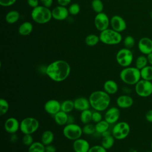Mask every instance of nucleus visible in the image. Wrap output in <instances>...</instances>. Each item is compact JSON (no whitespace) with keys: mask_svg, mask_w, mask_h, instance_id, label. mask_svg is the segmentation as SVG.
<instances>
[{"mask_svg":"<svg viewBox=\"0 0 152 152\" xmlns=\"http://www.w3.org/2000/svg\"><path fill=\"white\" fill-rule=\"evenodd\" d=\"M71 72L69 64L64 60H56L49 64L46 68V74L53 81L65 80Z\"/></svg>","mask_w":152,"mask_h":152,"instance_id":"nucleus-1","label":"nucleus"},{"mask_svg":"<svg viewBox=\"0 0 152 152\" xmlns=\"http://www.w3.org/2000/svg\"><path fill=\"white\" fill-rule=\"evenodd\" d=\"M88 100L90 106L94 110L99 112L106 110L110 103V95L102 90H97L92 92L89 96Z\"/></svg>","mask_w":152,"mask_h":152,"instance_id":"nucleus-2","label":"nucleus"},{"mask_svg":"<svg viewBox=\"0 0 152 152\" xmlns=\"http://www.w3.org/2000/svg\"><path fill=\"white\" fill-rule=\"evenodd\" d=\"M122 82L128 85H135L141 78L140 70L136 67L128 66L124 68L119 74Z\"/></svg>","mask_w":152,"mask_h":152,"instance_id":"nucleus-3","label":"nucleus"},{"mask_svg":"<svg viewBox=\"0 0 152 152\" xmlns=\"http://www.w3.org/2000/svg\"><path fill=\"white\" fill-rule=\"evenodd\" d=\"M32 20L38 24H45L52 18V11L43 5H39L34 8L31 12Z\"/></svg>","mask_w":152,"mask_h":152,"instance_id":"nucleus-4","label":"nucleus"},{"mask_svg":"<svg viewBox=\"0 0 152 152\" xmlns=\"http://www.w3.org/2000/svg\"><path fill=\"white\" fill-rule=\"evenodd\" d=\"M99 38L100 41L108 45H118L120 43L122 40V35L119 32L109 28L100 31Z\"/></svg>","mask_w":152,"mask_h":152,"instance_id":"nucleus-5","label":"nucleus"},{"mask_svg":"<svg viewBox=\"0 0 152 152\" xmlns=\"http://www.w3.org/2000/svg\"><path fill=\"white\" fill-rule=\"evenodd\" d=\"M39 127L38 120L33 117L25 118L20 124V130L24 134H32L38 129Z\"/></svg>","mask_w":152,"mask_h":152,"instance_id":"nucleus-6","label":"nucleus"},{"mask_svg":"<svg viewBox=\"0 0 152 152\" xmlns=\"http://www.w3.org/2000/svg\"><path fill=\"white\" fill-rule=\"evenodd\" d=\"M62 132L65 138L73 141L81 138L83 133V128L74 123L66 124L63 128Z\"/></svg>","mask_w":152,"mask_h":152,"instance_id":"nucleus-7","label":"nucleus"},{"mask_svg":"<svg viewBox=\"0 0 152 152\" xmlns=\"http://www.w3.org/2000/svg\"><path fill=\"white\" fill-rule=\"evenodd\" d=\"M116 60L118 64L124 68L129 66L133 61V53L131 49L126 48L121 49L116 53Z\"/></svg>","mask_w":152,"mask_h":152,"instance_id":"nucleus-8","label":"nucleus"},{"mask_svg":"<svg viewBox=\"0 0 152 152\" xmlns=\"http://www.w3.org/2000/svg\"><path fill=\"white\" fill-rule=\"evenodd\" d=\"M130 132L129 125L125 122L121 121L116 123L112 129V135L116 140H123L128 137Z\"/></svg>","mask_w":152,"mask_h":152,"instance_id":"nucleus-9","label":"nucleus"},{"mask_svg":"<svg viewBox=\"0 0 152 152\" xmlns=\"http://www.w3.org/2000/svg\"><path fill=\"white\" fill-rule=\"evenodd\" d=\"M135 91L137 95L142 97L152 95V82L141 79L135 85Z\"/></svg>","mask_w":152,"mask_h":152,"instance_id":"nucleus-10","label":"nucleus"},{"mask_svg":"<svg viewBox=\"0 0 152 152\" xmlns=\"http://www.w3.org/2000/svg\"><path fill=\"white\" fill-rule=\"evenodd\" d=\"M110 20L106 14L102 12L96 14L94 18V26L100 31L108 28Z\"/></svg>","mask_w":152,"mask_h":152,"instance_id":"nucleus-11","label":"nucleus"},{"mask_svg":"<svg viewBox=\"0 0 152 152\" xmlns=\"http://www.w3.org/2000/svg\"><path fill=\"white\" fill-rule=\"evenodd\" d=\"M138 48L143 55H148L152 52V40L148 37L141 38L138 43Z\"/></svg>","mask_w":152,"mask_h":152,"instance_id":"nucleus-12","label":"nucleus"},{"mask_svg":"<svg viewBox=\"0 0 152 152\" xmlns=\"http://www.w3.org/2000/svg\"><path fill=\"white\" fill-rule=\"evenodd\" d=\"M112 28L118 32H122L126 28V23L125 20L119 15L113 16L110 20Z\"/></svg>","mask_w":152,"mask_h":152,"instance_id":"nucleus-13","label":"nucleus"},{"mask_svg":"<svg viewBox=\"0 0 152 152\" xmlns=\"http://www.w3.org/2000/svg\"><path fill=\"white\" fill-rule=\"evenodd\" d=\"M20 124L16 118L10 117L6 119L4 123V129L9 134H15L20 129Z\"/></svg>","mask_w":152,"mask_h":152,"instance_id":"nucleus-14","label":"nucleus"},{"mask_svg":"<svg viewBox=\"0 0 152 152\" xmlns=\"http://www.w3.org/2000/svg\"><path fill=\"white\" fill-rule=\"evenodd\" d=\"M69 14L68 9H67L66 7L61 5L55 7L52 10V18L58 21H62L66 19Z\"/></svg>","mask_w":152,"mask_h":152,"instance_id":"nucleus-15","label":"nucleus"},{"mask_svg":"<svg viewBox=\"0 0 152 152\" xmlns=\"http://www.w3.org/2000/svg\"><path fill=\"white\" fill-rule=\"evenodd\" d=\"M44 109L48 114L53 116L61 110V103L57 100H49L45 103Z\"/></svg>","mask_w":152,"mask_h":152,"instance_id":"nucleus-16","label":"nucleus"},{"mask_svg":"<svg viewBox=\"0 0 152 152\" xmlns=\"http://www.w3.org/2000/svg\"><path fill=\"white\" fill-rule=\"evenodd\" d=\"M120 116L119 109L116 107H112L107 110L104 114V120L109 124L116 123Z\"/></svg>","mask_w":152,"mask_h":152,"instance_id":"nucleus-17","label":"nucleus"},{"mask_svg":"<svg viewBox=\"0 0 152 152\" xmlns=\"http://www.w3.org/2000/svg\"><path fill=\"white\" fill-rule=\"evenodd\" d=\"M72 148L75 152H88L90 145L87 140L80 138L74 141Z\"/></svg>","mask_w":152,"mask_h":152,"instance_id":"nucleus-18","label":"nucleus"},{"mask_svg":"<svg viewBox=\"0 0 152 152\" xmlns=\"http://www.w3.org/2000/svg\"><path fill=\"white\" fill-rule=\"evenodd\" d=\"M133 103V99L130 96L127 94L121 95L116 99V104L119 108H129L132 106Z\"/></svg>","mask_w":152,"mask_h":152,"instance_id":"nucleus-19","label":"nucleus"},{"mask_svg":"<svg viewBox=\"0 0 152 152\" xmlns=\"http://www.w3.org/2000/svg\"><path fill=\"white\" fill-rule=\"evenodd\" d=\"M74 109L81 112L89 109L90 107H91L88 99H87L84 97H80L75 99L74 100Z\"/></svg>","mask_w":152,"mask_h":152,"instance_id":"nucleus-20","label":"nucleus"},{"mask_svg":"<svg viewBox=\"0 0 152 152\" xmlns=\"http://www.w3.org/2000/svg\"><path fill=\"white\" fill-rule=\"evenodd\" d=\"M103 89L109 95L115 94L118 90V86L117 83L112 80H107L103 84Z\"/></svg>","mask_w":152,"mask_h":152,"instance_id":"nucleus-21","label":"nucleus"},{"mask_svg":"<svg viewBox=\"0 0 152 152\" xmlns=\"http://www.w3.org/2000/svg\"><path fill=\"white\" fill-rule=\"evenodd\" d=\"M33 24L28 21H25L23 23L18 27V31L19 34L26 36L29 35L33 31Z\"/></svg>","mask_w":152,"mask_h":152,"instance_id":"nucleus-22","label":"nucleus"},{"mask_svg":"<svg viewBox=\"0 0 152 152\" xmlns=\"http://www.w3.org/2000/svg\"><path fill=\"white\" fill-rule=\"evenodd\" d=\"M53 118L55 123L58 125H65L68 123V113L60 110L53 115Z\"/></svg>","mask_w":152,"mask_h":152,"instance_id":"nucleus-23","label":"nucleus"},{"mask_svg":"<svg viewBox=\"0 0 152 152\" xmlns=\"http://www.w3.org/2000/svg\"><path fill=\"white\" fill-rule=\"evenodd\" d=\"M53 140H54V134L50 130L45 131L41 135V142L45 145H47L52 144Z\"/></svg>","mask_w":152,"mask_h":152,"instance_id":"nucleus-24","label":"nucleus"},{"mask_svg":"<svg viewBox=\"0 0 152 152\" xmlns=\"http://www.w3.org/2000/svg\"><path fill=\"white\" fill-rule=\"evenodd\" d=\"M20 17V15L18 11L16 10H12L6 14L5 20L8 24H14L19 20Z\"/></svg>","mask_w":152,"mask_h":152,"instance_id":"nucleus-25","label":"nucleus"},{"mask_svg":"<svg viewBox=\"0 0 152 152\" xmlns=\"http://www.w3.org/2000/svg\"><path fill=\"white\" fill-rule=\"evenodd\" d=\"M141 78L142 80L152 81V66L147 65L140 70Z\"/></svg>","mask_w":152,"mask_h":152,"instance_id":"nucleus-26","label":"nucleus"},{"mask_svg":"<svg viewBox=\"0 0 152 152\" xmlns=\"http://www.w3.org/2000/svg\"><path fill=\"white\" fill-rule=\"evenodd\" d=\"M109 124L105 120H102L100 122H97L95 125L96 132L102 134L104 132L107 131L109 128Z\"/></svg>","mask_w":152,"mask_h":152,"instance_id":"nucleus-27","label":"nucleus"},{"mask_svg":"<svg viewBox=\"0 0 152 152\" xmlns=\"http://www.w3.org/2000/svg\"><path fill=\"white\" fill-rule=\"evenodd\" d=\"M45 145L39 141L33 142L28 148V152H45Z\"/></svg>","mask_w":152,"mask_h":152,"instance_id":"nucleus-28","label":"nucleus"},{"mask_svg":"<svg viewBox=\"0 0 152 152\" xmlns=\"http://www.w3.org/2000/svg\"><path fill=\"white\" fill-rule=\"evenodd\" d=\"M74 109V101L71 100H65L61 103V110L68 113Z\"/></svg>","mask_w":152,"mask_h":152,"instance_id":"nucleus-29","label":"nucleus"},{"mask_svg":"<svg viewBox=\"0 0 152 152\" xmlns=\"http://www.w3.org/2000/svg\"><path fill=\"white\" fill-rule=\"evenodd\" d=\"M115 138L113 137V136L111 135L103 137L102 140L101 145L105 149H109L113 147L115 142Z\"/></svg>","mask_w":152,"mask_h":152,"instance_id":"nucleus-30","label":"nucleus"},{"mask_svg":"<svg viewBox=\"0 0 152 152\" xmlns=\"http://www.w3.org/2000/svg\"><path fill=\"white\" fill-rule=\"evenodd\" d=\"M92 113H93V112H91L89 109L85 110L81 112L80 118L81 122L84 124H87L90 123V121H92Z\"/></svg>","mask_w":152,"mask_h":152,"instance_id":"nucleus-31","label":"nucleus"},{"mask_svg":"<svg viewBox=\"0 0 152 152\" xmlns=\"http://www.w3.org/2000/svg\"><path fill=\"white\" fill-rule=\"evenodd\" d=\"M99 41V36L94 34H90L87 35L85 39L86 44L89 46H93L96 45Z\"/></svg>","mask_w":152,"mask_h":152,"instance_id":"nucleus-32","label":"nucleus"},{"mask_svg":"<svg viewBox=\"0 0 152 152\" xmlns=\"http://www.w3.org/2000/svg\"><path fill=\"white\" fill-rule=\"evenodd\" d=\"M148 64L147 58L144 55L138 56L135 60V67L140 70L148 65Z\"/></svg>","mask_w":152,"mask_h":152,"instance_id":"nucleus-33","label":"nucleus"},{"mask_svg":"<svg viewBox=\"0 0 152 152\" xmlns=\"http://www.w3.org/2000/svg\"><path fill=\"white\" fill-rule=\"evenodd\" d=\"M91 7L97 14L102 12L104 8V5L101 0H93L91 2Z\"/></svg>","mask_w":152,"mask_h":152,"instance_id":"nucleus-34","label":"nucleus"},{"mask_svg":"<svg viewBox=\"0 0 152 152\" xmlns=\"http://www.w3.org/2000/svg\"><path fill=\"white\" fill-rule=\"evenodd\" d=\"M124 45L125 48L131 49L135 45V39L131 35L126 36L124 40Z\"/></svg>","mask_w":152,"mask_h":152,"instance_id":"nucleus-35","label":"nucleus"},{"mask_svg":"<svg viewBox=\"0 0 152 152\" xmlns=\"http://www.w3.org/2000/svg\"><path fill=\"white\" fill-rule=\"evenodd\" d=\"M9 103L4 99H0V115L2 116L5 115L9 109Z\"/></svg>","mask_w":152,"mask_h":152,"instance_id":"nucleus-36","label":"nucleus"},{"mask_svg":"<svg viewBox=\"0 0 152 152\" xmlns=\"http://www.w3.org/2000/svg\"><path fill=\"white\" fill-rule=\"evenodd\" d=\"M83 132L86 135H92L96 132L95 125L88 123L84 124V126L83 128Z\"/></svg>","mask_w":152,"mask_h":152,"instance_id":"nucleus-37","label":"nucleus"},{"mask_svg":"<svg viewBox=\"0 0 152 152\" xmlns=\"http://www.w3.org/2000/svg\"><path fill=\"white\" fill-rule=\"evenodd\" d=\"M69 13L72 15L78 14L80 11V7L77 3H73L70 5L68 8Z\"/></svg>","mask_w":152,"mask_h":152,"instance_id":"nucleus-38","label":"nucleus"},{"mask_svg":"<svg viewBox=\"0 0 152 152\" xmlns=\"http://www.w3.org/2000/svg\"><path fill=\"white\" fill-rule=\"evenodd\" d=\"M33 137L32 134H24L22 138V143L26 145L29 147L33 142Z\"/></svg>","mask_w":152,"mask_h":152,"instance_id":"nucleus-39","label":"nucleus"},{"mask_svg":"<svg viewBox=\"0 0 152 152\" xmlns=\"http://www.w3.org/2000/svg\"><path fill=\"white\" fill-rule=\"evenodd\" d=\"M88 152H107L106 149H105L102 145H96L90 147Z\"/></svg>","mask_w":152,"mask_h":152,"instance_id":"nucleus-40","label":"nucleus"},{"mask_svg":"<svg viewBox=\"0 0 152 152\" xmlns=\"http://www.w3.org/2000/svg\"><path fill=\"white\" fill-rule=\"evenodd\" d=\"M102 120V116L100 112L95 110L92 113V121L94 123H97Z\"/></svg>","mask_w":152,"mask_h":152,"instance_id":"nucleus-41","label":"nucleus"},{"mask_svg":"<svg viewBox=\"0 0 152 152\" xmlns=\"http://www.w3.org/2000/svg\"><path fill=\"white\" fill-rule=\"evenodd\" d=\"M17 0H0V5L2 7H10L15 3Z\"/></svg>","mask_w":152,"mask_h":152,"instance_id":"nucleus-42","label":"nucleus"},{"mask_svg":"<svg viewBox=\"0 0 152 152\" xmlns=\"http://www.w3.org/2000/svg\"><path fill=\"white\" fill-rule=\"evenodd\" d=\"M27 4L33 8L39 6V0H27Z\"/></svg>","mask_w":152,"mask_h":152,"instance_id":"nucleus-43","label":"nucleus"},{"mask_svg":"<svg viewBox=\"0 0 152 152\" xmlns=\"http://www.w3.org/2000/svg\"><path fill=\"white\" fill-rule=\"evenodd\" d=\"M56 147L51 144L45 145V152H56Z\"/></svg>","mask_w":152,"mask_h":152,"instance_id":"nucleus-44","label":"nucleus"},{"mask_svg":"<svg viewBox=\"0 0 152 152\" xmlns=\"http://www.w3.org/2000/svg\"><path fill=\"white\" fill-rule=\"evenodd\" d=\"M40 1L43 6L48 8L50 7L53 3V0H40Z\"/></svg>","mask_w":152,"mask_h":152,"instance_id":"nucleus-45","label":"nucleus"},{"mask_svg":"<svg viewBox=\"0 0 152 152\" xmlns=\"http://www.w3.org/2000/svg\"><path fill=\"white\" fill-rule=\"evenodd\" d=\"M71 0H57V2L59 4V5L66 7L68 5H69L71 2Z\"/></svg>","mask_w":152,"mask_h":152,"instance_id":"nucleus-46","label":"nucleus"},{"mask_svg":"<svg viewBox=\"0 0 152 152\" xmlns=\"http://www.w3.org/2000/svg\"><path fill=\"white\" fill-rule=\"evenodd\" d=\"M145 119L146 120L149 122L152 123V109L149 110L145 114Z\"/></svg>","mask_w":152,"mask_h":152,"instance_id":"nucleus-47","label":"nucleus"},{"mask_svg":"<svg viewBox=\"0 0 152 152\" xmlns=\"http://www.w3.org/2000/svg\"><path fill=\"white\" fill-rule=\"evenodd\" d=\"M147 58L148 64H150V65L152 66V52L149 53L148 55H147Z\"/></svg>","mask_w":152,"mask_h":152,"instance_id":"nucleus-48","label":"nucleus"},{"mask_svg":"<svg viewBox=\"0 0 152 152\" xmlns=\"http://www.w3.org/2000/svg\"><path fill=\"white\" fill-rule=\"evenodd\" d=\"M74 119L72 116L68 115V123L67 124H72L74 123Z\"/></svg>","mask_w":152,"mask_h":152,"instance_id":"nucleus-49","label":"nucleus"},{"mask_svg":"<svg viewBox=\"0 0 152 152\" xmlns=\"http://www.w3.org/2000/svg\"><path fill=\"white\" fill-rule=\"evenodd\" d=\"M11 140L13 142H15L17 140V137L15 134H12V136L11 137Z\"/></svg>","mask_w":152,"mask_h":152,"instance_id":"nucleus-50","label":"nucleus"},{"mask_svg":"<svg viewBox=\"0 0 152 152\" xmlns=\"http://www.w3.org/2000/svg\"><path fill=\"white\" fill-rule=\"evenodd\" d=\"M101 135H102V137H106V136L109 135H110V132H109V131L107 130V131H106L104 132L103 133H102Z\"/></svg>","mask_w":152,"mask_h":152,"instance_id":"nucleus-51","label":"nucleus"},{"mask_svg":"<svg viewBox=\"0 0 152 152\" xmlns=\"http://www.w3.org/2000/svg\"><path fill=\"white\" fill-rule=\"evenodd\" d=\"M150 17L152 18V10L151 11V12H150Z\"/></svg>","mask_w":152,"mask_h":152,"instance_id":"nucleus-52","label":"nucleus"},{"mask_svg":"<svg viewBox=\"0 0 152 152\" xmlns=\"http://www.w3.org/2000/svg\"><path fill=\"white\" fill-rule=\"evenodd\" d=\"M151 150H152V141H151Z\"/></svg>","mask_w":152,"mask_h":152,"instance_id":"nucleus-53","label":"nucleus"},{"mask_svg":"<svg viewBox=\"0 0 152 152\" xmlns=\"http://www.w3.org/2000/svg\"><path fill=\"white\" fill-rule=\"evenodd\" d=\"M147 152H152V150H151V151H147Z\"/></svg>","mask_w":152,"mask_h":152,"instance_id":"nucleus-54","label":"nucleus"}]
</instances>
